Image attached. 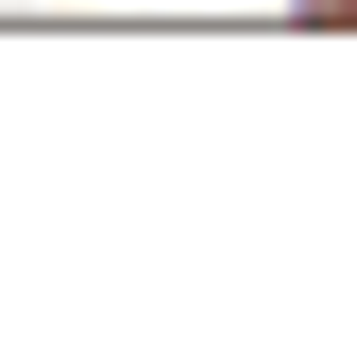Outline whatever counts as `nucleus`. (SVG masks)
Returning <instances> with one entry per match:
<instances>
[{"mask_svg":"<svg viewBox=\"0 0 357 357\" xmlns=\"http://www.w3.org/2000/svg\"><path fill=\"white\" fill-rule=\"evenodd\" d=\"M306 17H357V0H306Z\"/></svg>","mask_w":357,"mask_h":357,"instance_id":"obj_1","label":"nucleus"}]
</instances>
